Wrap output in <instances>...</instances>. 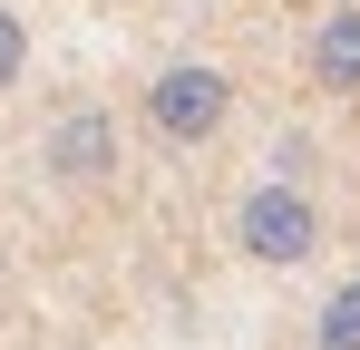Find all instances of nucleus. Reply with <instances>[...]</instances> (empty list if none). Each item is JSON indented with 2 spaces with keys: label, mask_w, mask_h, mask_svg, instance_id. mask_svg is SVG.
I'll list each match as a JSON object with an SVG mask.
<instances>
[{
  "label": "nucleus",
  "mask_w": 360,
  "mask_h": 350,
  "mask_svg": "<svg viewBox=\"0 0 360 350\" xmlns=\"http://www.w3.org/2000/svg\"><path fill=\"white\" fill-rule=\"evenodd\" d=\"M224 117H234V78H224L214 58H176V68L146 78V127H156L166 146H214Z\"/></svg>",
  "instance_id": "f03ea898"
},
{
  "label": "nucleus",
  "mask_w": 360,
  "mask_h": 350,
  "mask_svg": "<svg viewBox=\"0 0 360 350\" xmlns=\"http://www.w3.org/2000/svg\"><path fill=\"white\" fill-rule=\"evenodd\" d=\"M234 253H243V263H263V273L311 263V253H321V205L302 195L292 175H263V185L234 205Z\"/></svg>",
  "instance_id": "f257e3e1"
},
{
  "label": "nucleus",
  "mask_w": 360,
  "mask_h": 350,
  "mask_svg": "<svg viewBox=\"0 0 360 350\" xmlns=\"http://www.w3.org/2000/svg\"><path fill=\"white\" fill-rule=\"evenodd\" d=\"M311 350H360V273L331 302H321V321H311Z\"/></svg>",
  "instance_id": "39448f33"
},
{
  "label": "nucleus",
  "mask_w": 360,
  "mask_h": 350,
  "mask_svg": "<svg viewBox=\"0 0 360 350\" xmlns=\"http://www.w3.org/2000/svg\"><path fill=\"white\" fill-rule=\"evenodd\" d=\"M117 166H127V146H117V117L108 108H68L49 127V175L59 185H108Z\"/></svg>",
  "instance_id": "7ed1b4c3"
},
{
  "label": "nucleus",
  "mask_w": 360,
  "mask_h": 350,
  "mask_svg": "<svg viewBox=\"0 0 360 350\" xmlns=\"http://www.w3.org/2000/svg\"><path fill=\"white\" fill-rule=\"evenodd\" d=\"M302 78L321 98H360V0H331L302 39Z\"/></svg>",
  "instance_id": "20e7f679"
},
{
  "label": "nucleus",
  "mask_w": 360,
  "mask_h": 350,
  "mask_svg": "<svg viewBox=\"0 0 360 350\" xmlns=\"http://www.w3.org/2000/svg\"><path fill=\"white\" fill-rule=\"evenodd\" d=\"M20 68H30V30L20 10H0V88H20Z\"/></svg>",
  "instance_id": "423d86ee"
}]
</instances>
